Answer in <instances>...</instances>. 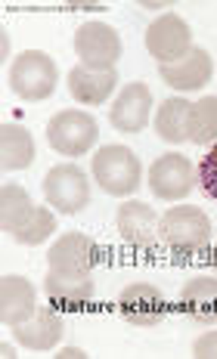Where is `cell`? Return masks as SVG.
<instances>
[{"label": "cell", "mask_w": 217, "mask_h": 359, "mask_svg": "<svg viewBox=\"0 0 217 359\" xmlns=\"http://www.w3.org/2000/svg\"><path fill=\"white\" fill-rule=\"evenodd\" d=\"M53 229H56V217H53V211H50L47 205H37V208H34V214H32V220H28L25 226H22L13 238H16L19 245H41L44 238L53 236Z\"/></svg>", "instance_id": "cell-23"}, {"label": "cell", "mask_w": 217, "mask_h": 359, "mask_svg": "<svg viewBox=\"0 0 217 359\" xmlns=\"http://www.w3.org/2000/svg\"><path fill=\"white\" fill-rule=\"evenodd\" d=\"M159 242L177 257L202 254L211 245V220L192 205H174L159 217Z\"/></svg>", "instance_id": "cell-1"}, {"label": "cell", "mask_w": 217, "mask_h": 359, "mask_svg": "<svg viewBox=\"0 0 217 359\" xmlns=\"http://www.w3.org/2000/svg\"><path fill=\"white\" fill-rule=\"evenodd\" d=\"M118 233L131 248L137 251H155L159 245V214H155L152 205H143V201H124L115 214Z\"/></svg>", "instance_id": "cell-12"}, {"label": "cell", "mask_w": 217, "mask_h": 359, "mask_svg": "<svg viewBox=\"0 0 217 359\" xmlns=\"http://www.w3.org/2000/svg\"><path fill=\"white\" fill-rule=\"evenodd\" d=\"M190 111H192V102H186L183 96L164 100L152 118L159 140H164V143H171V146L186 143V140H190Z\"/></svg>", "instance_id": "cell-18"}, {"label": "cell", "mask_w": 217, "mask_h": 359, "mask_svg": "<svg viewBox=\"0 0 217 359\" xmlns=\"http://www.w3.org/2000/svg\"><path fill=\"white\" fill-rule=\"evenodd\" d=\"M10 90L25 102H41L47 96H53L59 69L44 50H25L13 59L10 65Z\"/></svg>", "instance_id": "cell-3"}, {"label": "cell", "mask_w": 217, "mask_h": 359, "mask_svg": "<svg viewBox=\"0 0 217 359\" xmlns=\"http://www.w3.org/2000/svg\"><path fill=\"white\" fill-rule=\"evenodd\" d=\"M44 198L59 214H81L91 205V180L78 164H56L44 177Z\"/></svg>", "instance_id": "cell-6"}, {"label": "cell", "mask_w": 217, "mask_h": 359, "mask_svg": "<svg viewBox=\"0 0 217 359\" xmlns=\"http://www.w3.org/2000/svg\"><path fill=\"white\" fill-rule=\"evenodd\" d=\"M180 313L199 328L217 325V279L214 276H196L180 288Z\"/></svg>", "instance_id": "cell-13"}, {"label": "cell", "mask_w": 217, "mask_h": 359, "mask_svg": "<svg viewBox=\"0 0 217 359\" xmlns=\"http://www.w3.org/2000/svg\"><path fill=\"white\" fill-rule=\"evenodd\" d=\"M124 323L137 325V328H155L168 319V297L162 294L155 285L149 282H133L121 291L118 297Z\"/></svg>", "instance_id": "cell-9"}, {"label": "cell", "mask_w": 217, "mask_h": 359, "mask_svg": "<svg viewBox=\"0 0 217 359\" xmlns=\"http://www.w3.org/2000/svg\"><path fill=\"white\" fill-rule=\"evenodd\" d=\"M34 161V140L25 124H4L0 127V164L4 170H25Z\"/></svg>", "instance_id": "cell-19"}, {"label": "cell", "mask_w": 217, "mask_h": 359, "mask_svg": "<svg viewBox=\"0 0 217 359\" xmlns=\"http://www.w3.org/2000/svg\"><path fill=\"white\" fill-rule=\"evenodd\" d=\"M192 183H196L192 161L180 152L159 155L149 168V189L162 201H183L192 192Z\"/></svg>", "instance_id": "cell-8"}, {"label": "cell", "mask_w": 217, "mask_h": 359, "mask_svg": "<svg viewBox=\"0 0 217 359\" xmlns=\"http://www.w3.org/2000/svg\"><path fill=\"white\" fill-rule=\"evenodd\" d=\"M162 81L168 87L180 90V93H190V90H202L211 81L214 74V62H211V53L202 47H192L180 62L174 65H162Z\"/></svg>", "instance_id": "cell-15"}, {"label": "cell", "mask_w": 217, "mask_h": 359, "mask_svg": "<svg viewBox=\"0 0 217 359\" xmlns=\"http://www.w3.org/2000/svg\"><path fill=\"white\" fill-rule=\"evenodd\" d=\"M34 208L37 205L22 186H4V192H0V226H4V233L16 236L32 220Z\"/></svg>", "instance_id": "cell-21"}, {"label": "cell", "mask_w": 217, "mask_h": 359, "mask_svg": "<svg viewBox=\"0 0 217 359\" xmlns=\"http://www.w3.org/2000/svg\"><path fill=\"white\" fill-rule=\"evenodd\" d=\"M93 279L91 276H65V273H53L50 269L47 279H44V294L53 304H65V306H84L93 297Z\"/></svg>", "instance_id": "cell-20"}, {"label": "cell", "mask_w": 217, "mask_h": 359, "mask_svg": "<svg viewBox=\"0 0 217 359\" xmlns=\"http://www.w3.org/2000/svg\"><path fill=\"white\" fill-rule=\"evenodd\" d=\"M196 183L202 186V192H205L208 198L217 201V143L208 146V152L199 158V164H196Z\"/></svg>", "instance_id": "cell-24"}, {"label": "cell", "mask_w": 217, "mask_h": 359, "mask_svg": "<svg viewBox=\"0 0 217 359\" xmlns=\"http://www.w3.org/2000/svg\"><path fill=\"white\" fill-rule=\"evenodd\" d=\"M152 118V90L143 81H131L121 87L118 100L109 106V121L115 130L140 133Z\"/></svg>", "instance_id": "cell-10"}, {"label": "cell", "mask_w": 217, "mask_h": 359, "mask_svg": "<svg viewBox=\"0 0 217 359\" xmlns=\"http://www.w3.org/2000/svg\"><path fill=\"white\" fill-rule=\"evenodd\" d=\"M93 180L103 192L121 198L140 189L143 180V168L133 149L127 146H103L93 152Z\"/></svg>", "instance_id": "cell-2"}, {"label": "cell", "mask_w": 217, "mask_h": 359, "mask_svg": "<svg viewBox=\"0 0 217 359\" xmlns=\"http://www.w3.org/2000/svg\"><path fill=\"white\" fill-rule=\"evenodd\" d=\"M37 313V288L25 276H4L0 279V323L16 328Z\"/></svg>", "instance_id": "cell-14"}, {"label": "cell", "mask_w": 217, "mask_h": 359, "mask_svg": "<svg viewBox=\"0 0 217 359\" xmlns=\"http://www.w3.org/2000/svg\"><path fill=\"white\" fill-rule=\"evenodd\" d=\"M63 332H65L63 316L56 310H50V306H37V313L28 323L13 328V338L19 341V347L41 353V350H53L63 341Z\"/></svg>", "instance_id": "cell-16"}, {"label": "cell", "mask_w": 217, "mask_h": 359, "mask_svg": "<svg viewBox=\"0 0 217 359\" xmlns=\"http://www.w3.org/2000/svg\"><path fill=\"white\" fill-rule=\"evenodd\" d=\"M74 10H106V4H69Z\"/></svg>", "instance_id": "cell-27"}, {"label": "cell", "mask_w": 217, "mask_h": 359, "mask_svg": "<svg viewBox=\"0 0 217 359\" xmlns=\"http://www.w3.org/2000/svg\"><path fill=\"white\" fill-rule=\"evenodd\" d=\"M121 50V37L106 22H84L74 32V53H78V65H84V69L115 72Z\"/></svg>", "instance_id": "cell-5"}, {"label": "cell", "mask_w": 217, "mask_h": 359, "mask_svg": "<svg viewBox=\"0 0 217 359\" xmlns=\"http://www.w3.org/2000/svg\"><path fill=\"white\" fill-rule=\"evenodd\" d=\"M211 260H214V266H217V242H214V248H211Z\"/></svg>", "instance_id": "cell-29"}, {"label": "cell", "mask_w": 217, "mask_h": 359, "mask_svg": "<svg viewBox=\"0 0 217 359\" xmlns=\"http://www.w3.org/2000/svg\"><path fill=\"white\" fill-rule=\"evenodd\" d=\"M59 359H84L87 353H84V350H81V347H65L63 350V353H56Z\"/></svg>", "instance_id": "cell-26"}, {"label": "cell", "mask_w": 217, "mask_h": 359, "mask_svg": "<svg viewBox=\"0 0 217 359\" xmlns=\"http://www.w3.org/2000/svg\"><path fill=\"white\" fill-rule=\"evenodd\" d=\"M146 50L159 65H174L192 50V32L177 13H164L146 28Z\"/></svg>", "instance_id": "cell-7"}, {"label": "cell", "mask_w": 217, "mask_h": 359, "mask_svg": "<svg viewBox=\"0 0 217 359\" xmlns=\"http://www.w3.org/2000/svg\"><path fill=\"white\" fill-rule=\"evenodd\" d=\"M0 353H4V356H13V344H0Z\"/></svg>", "instance_id": "cell-28"}, {"label": "cell", "mask_w": 217, "mask_h": 359, "mask_svg": "<svg viewBox=\"0 0 217 359\" xmlns=\"http://www.w3.org/2000/svg\"><path fill=\"white\" fill-rule=\"evenodd\" d=\"M190 140L196 146L217 143V96H202L190 111Z\"/></svg>", "instance_id": "cell-22"}, {"label": "cell", "mask_w": 217, "mask_h": 359, "mask_svg": "<svg viewBox=\"0 0 217 359\" xmlns=\"http://www.w3.org/2000/svg\"><path fill=\"white\" fill-rule=\"evenodd\" d=\"M118 87L115 72H93L84 65H74L69 72V93L81 106H103Z\"/></svg>", "instance_id": "cell-17"}, {"label": "cell", "mask_w": 217, "mask_h": 359, "mask_svg": "<svg viewBox=\"0 0 217 359\" xmlns=\"http://www.w3.org/2000/svg\"><path fill=\"white\" fill-rule=\"evenodd\" d=\"M96 264V245L91 236L84 233H65L59 236L47 251V266L53 273L65 276H91Z\"/></svg>", "instance_id": "cell-11"}, {"label": "cell", "mask_w": 217, "mask_h": 359, "mask_svg": "<svg viewBox=\"0 0 217 359\" xmlns=\"http://www.w3.org/2000/svg\"><path fill=\"white\" fill-rule=\"evenodd\" d=\"M100 140V127L96 118L84 109H63L50 118L47 124V143L59 155H87Z\"/></svg>", "instance_id": "cell-4"}, {"label": "cell", "mask_w": 217, "mask_h": 359, "mask_svg": "<svg viewBox=\"0 0 217 359\" xmlns=\"http://www.w3.org/2000/svg\"><path fill=\"white\" fill-rule=\"evenodd\" d=\"M192 356L196 359H217V332H205L192 344Z\"/></svg>", "instance_id": "cell-25"}]
</instances>
